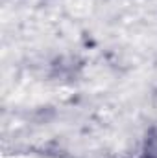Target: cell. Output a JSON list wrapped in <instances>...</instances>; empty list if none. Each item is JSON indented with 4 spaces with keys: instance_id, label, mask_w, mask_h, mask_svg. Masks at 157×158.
<instances>
[{
    "instance_id": "6da1fadb",
    "label": "cell",
    "mask_w": 157,
    "mask_h": 158,
    "mask_svg": "<svg viewBox=\"0 0 157 158\" xmlns=\"http://www.w3.org/2000/svg\"><path fill=\"white\" fill-rule=\"evenodd\" d=\"M139 158H157V127L148 131V134L142 142Z\"/></svg>"
}]
</instances>
